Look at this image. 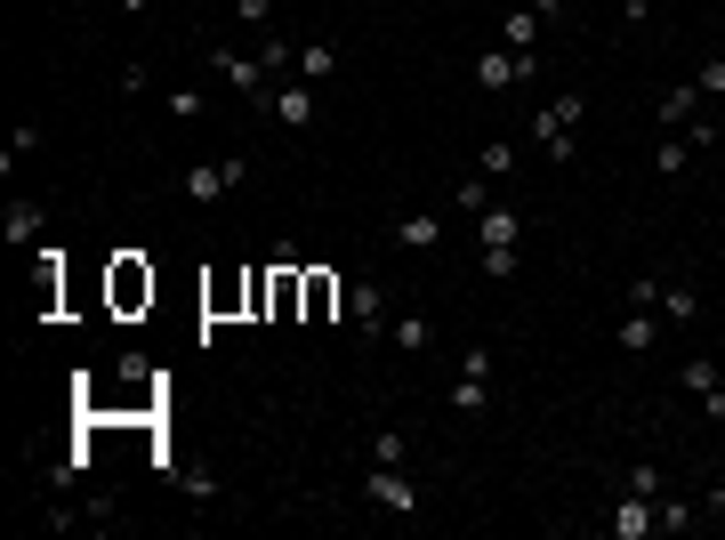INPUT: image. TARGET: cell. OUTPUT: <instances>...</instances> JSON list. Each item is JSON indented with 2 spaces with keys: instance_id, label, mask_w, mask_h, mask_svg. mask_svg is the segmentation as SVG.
<instances>
[{
  "instance_id": "1",
  "label": "cell",
  "mask_w": 725,
  "mask_h": 540,
  "mask_svg": "<svg viewBox=\"0 0 725 540\" xmlns=\"http://www.w3.org/2000/svg\"><path fill=\"white\" fill-rule=\"evenodd\" d=\"M516 242H524V218L508 211V202H492L484 218H475V266H484L492 283L516 275Z\"/></svg>"
},
{
  "instance_id": "2",
  "label": "cell",
  "mask_w": 725,
  "mask_h": 540,
  "mask_svg": "<svg viewBox=\"0 0 725 540\" xmlns=\"http://www.w3.org/2000/svg\"><path fill=\"white\" fill-rule=\"evenodd\" d=\"M580 106H589V97L565 89V97H548V106L532 113V137H541V154H548V161H572V121H580Z\"/></svg>"
},
{
  "instance_id": "3",
  "label": "cell",
  "mask_w": 725,
  "mask_h": 540,
  "mask_svg": "<svg viewBox=\"0 0 725 540\" xmlns=\"http://www.w3.org/2000/svg\"><path fill=\"white\" fill-rule=\"evenodd\" d=\"M242 178H251V154H226V161H185V194H194V202H218L226 194V185H242Z\"/></svg>"
},
{
  "instance_id": "4",
  "label": "cell",
  "mask_w": 725,
  "mask_h": 540,
  "mask_svg": "<svg viewBox=\"0 0 725 540\" xmlns=\"http://www.w3.org/2000/svg\"><path fill=\"white\" fill-rule=\"evenodd\" d=\"M484 380H492V347H468V356H460V380L444 387V404H451V411H468V420H475V411H484V396H492Z\"/></svg>"
},
{
  "instance_id": "5",
  "label": "cell",
  "mask_w": 725,
  "mask_h": 540,
  "mask_svg": "<svg viewBox=\"0 0 725 540\" xmlns=\"http://www.w3.org/2000/svg\"><path fill=\"white\" fill-rule=\"evenodd\" d=\"M605 532H613V540H645V532H661V501H653V492H620L613 516H605Z\"/></svg>"
},
{
  "instance_id": "6",
  "label": "cell",
  "mask_w": 725,
  "mask_h": 540,
  "mask_svg": "<svg viewBox=\"0 0 725 540\" xmlns=\"http://www.w3.org/2000/svg\"><path fill=\"white\" fill-rule=\"evenodd\" d=\"M258 113H275L282 130H306V121H315V81H275V89L258 97Z\"/></svg>"
},
{
  "instance_id": "7",
  "label": "cell",
  "mask_w": 725,
  "mask_h": 540,
  "mask_svg": "<svg viewBox=\"0 0 725 540\" xmlns=\"http://www.w3.org/2000/svg\"><path fill=\"white\" fill-rule=\"evenodd\" d=\"M347 323H355V339H387V323H396V315H387V290L371 275L347 290Z\"/></svg>"
},
{
  "instance_id": "8",
  "label": "cell",
  "mask_w": 725,
  "mask_h": 540,
  "mask_svg": "<svg viewBox=\"0 0 725 540\" xmlns=\"http://www.w3.org/2000/svg\"><path fill=\"white\" fill-rule=\"evenodd\" d=\"M363 492H371L387 516H420V484H411L403 468H387V460H371V484H363Z\"/></svg>"
},
{
  "instance_id": "9",
  "label": "cell",
  "mask_w": 725,
  "mask_h": 540,
  "mask_svg": "<svg viewBox=\"0 0 725 540\" xmlns=\"http://www.w3.org/2000/svg\"><path fill=\"white\" fill-rule=\"evenodd\" d=\"M210 65H218V81H226V89H242L251 106H258L266 89H275V73H266L258 57H242V49H210Z\"/></svg>"
},
{
  "instance_id": "10",
  "label": "cell",
  "mask_w": 725,
  "mask_h": 540,
  "mask_svg": "<svg viewBox=\"0 0 725 540\" xmlns=\"http://www.w3.org/2000/svg\"><path fill=\"white\" fill-rule=\"evenodd\" d=\"M468 73H475V89H492V97H500V89H516V81L532 73V57H516V49H484Z\"/></svg>"
},
{
  "instance_id": "11",
  "label": "cell",
  "mask_w": 725,
  "mask_h": 540,
  "mask_svg": "<svg viewBox=\"0 0 725 540\" xmlns=\"http://www.w3.org/2000/svg\"><path fill=\"white\" fill-rule=\"evenodd\" d=\"M444 226H451V211H403V218H396V242H403V251H435V242H444Z\"/></svg>"
},
{
  "instance_id": "12",
  "label": "cell",
  "mask_w": 725,
  "mask_h": 540,
  "mask_svg": "<svg viewBox=\"0 0 725 540\" xmlns=\"http://www.w3.org/2000/svg\"><path fill=\"white\" fill-rule=\"evenodd\" d=\"M0 235H9L16 251H33V242L49 235V202H9V218H0Z\"/></svg>"
},
{
  "instance_id": "13",
  "label": "cell",
  "mask_w": 725,
  "mask_h": 540,
  "mask_svg": "<svg viewBox=\"0 0 725 540\" xmlns=\"http://www.w3.org/2000/svg\"><path fill=\"white\" fill-rule=\"evenodd\" d=\"M661 339V323H653V307H629V315H620V331H613V347L620 356H645V347Z\"/></svg>"
},
{
  "instance_id": "14",
  "label": "cell",
  "mask_w": 725,
  "mask_h": 540,
  "mask_svg": "<svg viewBox=\"0 0 725 540\" xmlns=\"http://www.w3.org/2000/svg\"><path fill=\"white\" fill-rule=\"evenodd\" d=\"M701 121V81H677V89H661V130H686Z\"/></svg>"
},
{
  "instance_id": "15",
  "label": "cell",
  "mask_w": 725,
  "mask_h": 540,
  "mask_svg": "<svg viewBox=\"0 0 725 540\" xmlns=\"http://www.w3.org/2000/svg\"><path fill=\"white\" fill-rule=\"evenodd\" d=\"M532 40H541V16H532V9H508V25H500V49L532 57Z\"/></svg>"
},
{
  "instance_id": "16",
  "label": "cell",
  "mask_w": 725,
  "mask_h": 540,
  "mask_svg": "<svg viewBox=\"0 0 725 540\" xmlns=\"http://www.w3.org/2000/svg\"><path fill=\"white\" fill-rule=\"evenodd\" d=\"M693 154H701V145H693L686 130H669V137H661V154H653V161H661V178H686V161H693Z\"/></svg>"
},
{
  "instance_id": "17",
  "label": "cell",
  "mask_w": 725,
  "mask_h": 540,
  "mask_svg": "<svg viewBox=\"0 0 725 540\" xmlns=\"http://www.w3.org/2000/svg\"><path fill=\"white\" fill-rule=\"evenodd\" d=\"M508 170H516V137H492L484 154H475V178H492V185H500Z\"/></svg>"
},
{
  "instance_id": "18",
  "label": "cell",
  "mask_w": 725,
  "mask_h": 540,
  "mask_svg": "<svg viewBox=\"0 0 725 540\" xmlns=\"http://www.w3.org/2000/svg\"><path fill=\"white\" fill-rule=\"evenodd\" d=\"M290 73H299V81H330V73H339V57H330L323 40H299V65H290Z\"/></svg>"
},
{
  "instance_id": "19",
  "label": "cell",
  "mask_w": 725,
  "mask_h": 540,
  "mask_svg": "<svg viewBox=\"0 0 725 540\" xmlns=\"http://www.w3.org/2000/svg\"><path fill=\"white\" fill-rule=\"evenodd\" d=\"M451 211H460V218H484V211H492V178H460V194H451Z\"/></svg>"
},
{
  "instance_id": "20",
  "label": "cell",
  "mask_w": 725,
  "mask_h": 540,
  "mask_svg": "<svg viewBox=\"0 0 725 540\" xmlns=\"http://www.w3.org/2000/svg\"><path fill=\"white\" fill-rule=\"evenodd\" d=\"M387 339H396L403 356H420V347H427V315H396V323H387Z\"/></svg>"
},
{
  "instance_id": "21",
  "label": "cell",
  "mask_w": 725,
  "mask_h": 540,
  "mask_svg": "<svg viewBox=\"0 0 725 540\" xmlns=\"http://www.w3.org/2000/svg\"><path fill=\"white\" fill-rule=\"evenodd\" d=\"M661 315H669V323H693V315H701V299H693L686 283H669V290H661Z\"/></svg>"
},
{
  "instance_id": "22",
  "label": "cell",
  "mask_w": 725,
  "mask_h": 540,
  "mask_svg": "<svg viewBox=\"0 0 725 540\" xmlns=\"http://www.w3.org/2000/svg\"><path fill=\"white\" fill-rule=\"evenodd\" d=\"M677 380H686V387H693V396H710V387H725V380H717V363H710V356H693L686 371H677Z\"/></svg>"
},
{
  "instance_id": "23",
  "label": "cell",
  "mask_w": 725,
  "mask_h": 540,
  "mask_svg": "<svg viewBox=\"0 0 725 540\" xmlns=\"http://www.w3.org/2000/svg\"><path fill=\"white\" fill-rule=\"evenodd\" d=\"M330 299H339V283H330V275H306V315H330Z\"/></svg>"
},
{
  "instance_id": "24",
  "label": "cell",
  "mask_w": 725,
  "mask_h": 540,
  "mask_svg": "<svg viewBox=\"0 0 725 540\" xmlns=\"http://www.w3.org/2000/svg\"><path fill=\"white\" fill-rule=\"evenodd\" d=\"M371 460H387V468H403V435H396V428H379V435H371Z\"/></svg>"
},
{
  "instance_id": "25",
  "label": "cell",
  "mask_w": 725,
  "mask_h": 540,
  "mask_svg": "<svg viewBox=\"0 0 725 540\" xmlns=\"http://www.w3.org/2000/svg\"><path fill=\"white\" fill-rule=\"evenodd\" d=\"M693 81H701V97H725V57H710V65H701Z\"/></svg>"
},
{
  "instance_id": "26",
  "label": "cell",
  "mask_w": 725,
  "mask_h": 540,
  "mask_svg": "<svg viewBox=\"0 0 725 540\" xmlns=\"http://www.w3.org/2000/svg\"><path fill=\"white\" fill-rule=\"evenodd\" d=\"M234 16H242V25H266V16H275V0H234Z\"/></svg>"
},
{
  "instance_id": "27",
  "label": "cell",
  "mask_w": 725,
  "mask_h": 540,
  "mask_svg": "<svg viewBox=\"0 0 725 540\" xmlns=\"http://www.w3.org/2000/svg\"><path fill=\"white\" fill-rule=\"evenodd\" d=\"M701 411H710V420L725 428V387H710V396H701Z\"/></svg>"
},
{
  "instance_id": "28",
  "label": "cell",
  "mask_w": 725,
  "mask_h": 540,
  "mask_svg": "<svg viewBox=\"0 0 725 540\" xmlns=\"http://www.w3.org/2000/svg\"><path fill=\"white\" fill-rule=\"evenodd\" d=\"M113 9H121V16H145V9H154V0H113Z\"/></svg>"
},
{
  "instance_id": "29",
  "label": "cell",
  "mask_w": 725,
  "mask_h": 540,
  "mask_svg": "<svg viewBox=\"0 0 725 540\" xmlns=\"http://www.w3.org/2000/svg\"><path fill=\"white\" fill-rule=\"evenodd\" d=\"M620 16H629V25H637V16H645V0H620Z\"/></svg>"
},
{
  "instance_id": "30",
  "label": "cell",
  "mask_w": 725,
  "mask_h": 540,
  "mask_svg": "<svg viewBox=\"0 0 725 540\" xmlns=\"http://www.w3.org/2000/svg\"><path fill=\"white\" fill-rule=\"evenodd\" d=\"M556 9H565V0H532V16H556Z\"/></svg>"
}]
</instances>
